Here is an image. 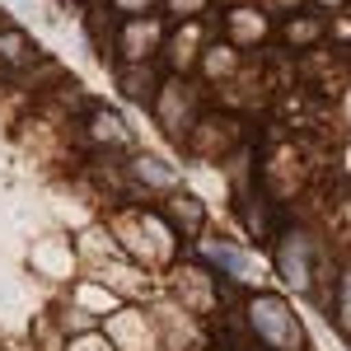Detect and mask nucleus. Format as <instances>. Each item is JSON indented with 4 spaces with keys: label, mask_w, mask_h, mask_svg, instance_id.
<instances>
[{
    "label": "nucleus",
    "mask_w": 351,
    "mask_h": 351,
    "mask_svg": "<svg viewBox=\"0 0 351 351\" xmlns=\"http://www.w3.org/2000/svg\"><path fill=\"white\" fill-rule=\"evenodd\" d=\"M248 328H253V342L263 351H304V328L281 295L248 300Z\"/></svg>",
    "instance_id": "f257e3e1"
},
{
    "label": "nucleus",
    "mask_w": 351,
    "mask_h": 351,
    "mask_svg": "<svg viewBox=\"0 0 351 351\" xmlns=\"http://www.w3.org/2000/svg\"><path fill=\"white\" fill-rule=\"evenodd\" d=\"M202 248H206V258H211L230 281H253V276H248L253 263H248V253H243V248H234V243H225V239H206Z\"/></svg>",
    "instance_id": "f03ea898"
},
{
    "label": "nucleus",
    "mask_w": 351,
    "mask_h": 351,
    "mask_svg": "<svg viewBox=\"0 0 351 351\" xmlns=\"http://www.w3.org/2000/svg\"><path fill=\"white\" fill-rule=\"evenodd\" d=\"M28 52H38V47L28 43L24 33H0V56H5V61H24Z\"/></svg>",
    "instance_id": "7ed1b4c3"
}]
</instances>
